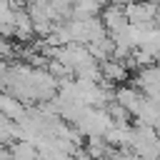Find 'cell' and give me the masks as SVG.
Here are the masks:
<instances>
[{
	"label": "cell",
	"instance_id": "6da1fadb",
	"mask_svg": "<svg viewBox=\"0 0 160 160\" xmlns=\"http://www.w3.org/2000/svg\"><path fill=\"white\" fill-rule=\"evenodd\" d=\"M158 12V5L145 2V0H132L130 5L122 8V15L128 25H152V18Z\"/></svg>",
	"mask_w": 160,
	"mask_h": 160
},
{
	"label": "cell",
	"instance_id": "7a4b0ae2",
	"mask_svg": "<svg viewBox=\"0 0 160 160\" xmlns=\"http://www.w3.org/2000/svg\"><path fill=\"white\" fill-rule=\"evenodd\" d=\"M142 100H145V95H142V92H138V90H135V88H130V85H118V88H115V102H118V105H122L132 118L140 112Z\"/></svg>",
	"mask_w": 160,
	"mask_h": 160
},
{
	"label": "cell",
	"instance_id": "3957f363",
	"mask_svg": "<svg viewBox=\"0 0 160 160\" xmlns=\"http://www.w3.org/2000/svg\"><path fill=\"white\" fill-rule=\"evenodd\" d=\"M98 18L102 20V25H105V32H108V35H115V32H120V30H125V28H128V20H125V15H122V10H120V8L105 5V8L100 10V15H98Z\"/></svg>",
	"mask_w": 160,
	"mask_h": 160
},
{
	"label": "cell",
	"instance_id": "277c9868",
	"mask_svg": "<svg viewBox=\"0 0 160 160\" xmlns=\"http://www.w3.org/2000/svg\"><path fill=\"white\" fill-rule=\"evenodd\" d=\"M100 78L105 80V82H110V85H120V82H125L128 80V70L122 68V62H118V60H105V62H100Z\"/></svg>",
	"mask_w": 160,
	"mask_h": 160
},
{
	"label": "cell",
	"instance_id": "5b68a950",
	"mask_svg": "<svg viewBox=\"0 0 160 160\" xmlns=\"http://www.w3.org/2000/svg\"><path fill=\"white\" fill-rule=\"evenodd\" d=\"M82 150L90 155V160H105L108 155L112 158V152H115L100 135H88V138L82 140Z\"/></svg>",
	"mask_w": 160,
	"mask_h": 160
},
{
	"label": "cell",
	"instance_id": "8992f818",
	"mask_svg": "<svg viewBox=\"0 0 160 160\" xmlns=\"http://www.w3.org/2000/svg\"><path fill=\"white\" fill-rule=\"evenodd\" d=\"M102 140H105L112 150H128V148H130V128H128V125H112V128L102 135Z\"/></svg>",
	"mask_w": 160,
	"mask_h": 160
},
{
	"label": "cell",
	"instance_id": "52a82bcc",
	"mask_svg": "<svg viewBox=\"0 0 160 160\" xmlns=\"http://www.w3.org/2000/svg\"><path fill=\"white\" fill-rule=\"evenodd\" d=\"M0 115L15 122V120H20V118L25 115V105H22L20 100H15L12 95L0 92Z\"/></svg>",
	"mask_w": 160,
	"mask_h": 160
},
{
	"label": "cell",
	"instance_id": "ba28073f",
	"mask_svg": "<svg viewBox=\"0 0 160 160\" xmlns=\"http://www.w3.org/2000/svg\"><path fill=\"white\" fill-rule=\"evenodd\" d=\"M88 48V52H90V58L95 60V62H105V60H110L112 58V40L105 35L102 40H98V42H90V45H85Z\"/></svg>",
	"mask_w": 160,
	"mask_h": 160
},
{
	"label": "cell",
	"instance_id": "9c48e42d",
	"mask_svg": "<svg viewBox=\"0 0 160 160\" xmlns=\"http://www.w3.org/2000/svg\"><path fill=\"white\" fill-rule=\"evenodd\" d=\"M10 158L12 160H38V150L32 142H25V140H18L10 145Z\"/></svg>",
	"mask_w": 160,
	"mask_h": 160
},
{
	"label": "cell",
	"instance_id": "30bf717a",
	"mask_svg": "<svg viewBox=\"0 0 160 160\" xmlns=\"http://www.w3.org/2000/svg\"><path fill=\"white\" fill-rule=\"evenodd\" d=\"M108 2H110L112 8H120V10H122V8H125V5H130L132 0H108Z\"/></svg>",
	"mask_w": 160,
	"mask_h": 160
},
{
	"label": "cell",
	"instance_id": "8fae6325",
	"mask_svg": "<svg viewBox=\"0 0 160 160\" xmlns=\"http://www.w3.org/2000/svg\"><path fill=\"white\" fill-rule=\"evenodd\" d=\"M5 122H8V118H2V115H0V130H2V125H5Z\"/></svg>",
	"mask_w": 160,
	"mask_h": 160
}]
</instances>
